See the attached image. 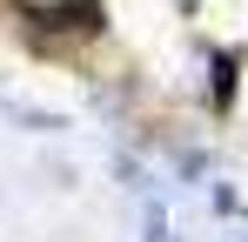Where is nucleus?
I'll list each match as a JSON object with an SVG mask.
<instances>
[{
    "instance_id": "obj_1",
    "label": "nucleus",
    "mask_w": 248,
    "mask_h": 242,
    "mask_svg": "<svg viewBox=\"0 0 248 242\" xmlns=\"http://www.w3.org/2000/svg\"><path fill=\"white\" fill-rule=\"evenodd\" d=\"M27 20L61 27V34H101V7L94 0H61V7H27Z\"/></svg>"
}]
</instances>
